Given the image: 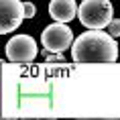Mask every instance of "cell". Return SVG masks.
<instances>
[{
	"instance_id": "6da1fadb",
	"label": "cell",
	"mask_w": 120,
	"mask_h": 120,
	"mask_svg": "<svg viewBox=\"0 0 120 120\" xmlns=\"http://www.w3.org/2000/svg\"><path fill=\"white\" fill-rule=\"evenodd\" d=\"M71 59L75 63H112L118 59V45L110 33L90 29L73 41Z\"/></svg>"
},
{
	"instance_id": "7a4b0ae2",
	"label": "cell",
	"mask_w": 120,
	"mask_h": 120,
	"mask_svg": "<svg viewBox=\"0 0 120 120\" xmlns=\"http://www.w3.org/2000/svg\"><path fill=\"white\" fill-rule=\"evenodd\" d=\"M79 22L88 29H104L112 22L114 8L110 0H83L77 10Z\"/></svg>"
},
{
	"instance_id": "3957f363",
	"label": "cell",
	"mask_w": 120,
	"mask_h": 120,
	"mask_svg": "<svg viewBox=\"0 0 120 120\" xmlns=\"http://www.w3.org/2000/svg\"><path fill=\"white\" fill-rule=\"evenodd\" d=\"M41 43H43L45 51L51 53H63L67 47L73 45V33L65 22H53V25L45 26L43 35H41Z\"/></svg>"
},
{
	"instance_id": "277c9868",
	"label": "cell",
	"mask_w": 120,
	"mask_h": 120,
	"mask_svg": "<svg viewBox=\"0 0 120 120\" xmlns=\"http://www.w3.org/2000/svg\"><path fill=\"white\" fill-rule=\"evenodd\" d=\"M6 57L12 63H31L37 57V43L29 35H14L6 43Z\"/></svg>"
},
{
	"instance_id": "5b68a950",
	"label": "cell",
	"mask_w": 120,
	"mask_h": 120,
	"mask_svg": "<svg viewBox=\"0 0 120 120\" xmlns=\"http://www.w3.org/2000/svg\"><path fill=\"white\" fill-rule=\"evenodd\" d=\"M26 19L25 2L20 0H0V33H12Z\"/></svg>"
},
{
	"instance_id": "8992f818",
	"label": "cell",
	"mask_w": 120,
	"mask_h": 120,
	"mask_svg": "<svg viewBox=\"0 0 120 120\" xmlns=\"http://www.w3.org/2000/svg\"><path fill=\"white\" fill-rule=\"evenodd\" d=\"M77 2L75 0H51L49 2V14L51 19L59 20V22H69L75 19L77 14Z\"/></svg>"
},
{
	"instance_id": "52a82bcc",
	"label": "cell",
	"mask_w": 120,
	"mask_h": 120,
	"mask_svg": "<svg viewBox=\"0 0 120 120\" xmlns=\"http://www.w3.org/2000/svg\"><path fill=\"white\" fill-rule=\"evenodd\" d=\"M108 33H110L112 37H118L120 35V20L118 19H112V22L108 25Z\"/></svg>"
},
{
	"instance_id": "ba28073f",
	"label": "cell",
	"mask_w": 120,
	"mask_h": 120,
	"mask_svg": "<svg viewBox=\"0 0 120 120\" xmlns=\"http://www.w3.org/2000/svg\"><path fill=\"white\" fill-rule=\"evenodd\" d=\"M25 10H26V19H33L37 14V6L33 2H25Z\"/></svg>"
},
{
	"instance_id": "9c48e42d",
	"label": "cell",
	"mask_w": 120,
	"mask_h": 120,
	"mask_svg": "<svg viewBox=\"0 0 120 120\" xmlns=\"http://www.w3.org/2000/svg\"><path fill=\"white\" fill-rule=\"evenodd\" d=\"M57 61H63V55L61 53H51V55H47V63H57Z\"/></svg>"
}]
</instances>
